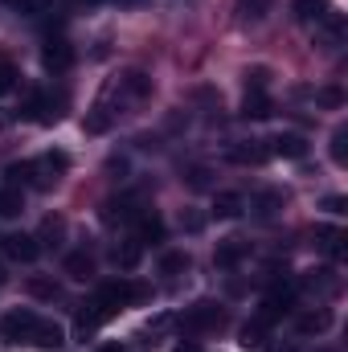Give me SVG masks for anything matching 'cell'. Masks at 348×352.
Instances as JSON below:
<instances>
[{"label": "cell", "instance_id": "obj_1", "mask_svg": "<svg viewBox=\"0 0 348 352\" xmlns=\"http://www.w3.org/2000/svg\"><path fill=\"white\" fill-rule=\"evenodd\" d=\"M37 320H41V316H33L29 307H12V311L0 320V340H4V344H29Z\"/></svg>", "mask_w": 348, "mask_h": 352}, {"label": "cell", "instance_id": "obj_2", "mask_svg": "<svg viewBox=\"0 0 348 352\" xmlns=\"http://www.w3.org/2000/svg\"><path fill=\"white\" fill-rule=\"evenodd\" d=\"M226 324V311L217 303H193L184 316H180V328L184 332H217Z\"/></svg>", "mask_w": 348, "mask_h": 352}, {"label": "cell", "instance_id": "obj_3", "mask_svg": "<svg viewBox=\"0 0 348 352\" xmlns=\"http://www.w3.org/2000/svg\"><path fill=\"white\" fill-rule=\"evenodd\" d=\"M0 246H4V254H8L12 263H33V258L41 254V242H37L33 234H8Z\"/></svg>", "mask_w": 348, "mask_h": 352}, {"label": "cell", "instance_id": "obj_4", "mask_svg": "<svg viewBox=\"0 0 348 352\" xmlns=\"http://www.w3.org/2000/svg\"><path fill=\"white\" fill-rule=\"evenodd\" d=\"M33 349L41 352H58L66 344V332H62V324H54V320H37V328H33V340H29Z\"/></svg>", "mask_w": 348, "mask_h": 352}, {"label": "cell", "instance_id": "obj_5", "mask_svg": "<svg viewBox=\"0 0 348 352\" xmlns=\"http://www.w3.org/2000/svg\"><path fill=\"white\" fill-rule=\"evenodd\" d=\"M291 303H295V291L291 287H274L266 299H262V324H270V320H279V316H287L291 311Z\"/></svg>", "mask_w": 348, "mask_h": 352}, {"label": "cell", "instance_id": "obj_6", "mask_svg": "<svg viewBox=\"0 0 348 352\" xmlns=\"http://www.w3.org/2000/svg\"><path fill=\"white\" fill-rule=\"evenodd\" d=\"M270 152H274V156H287V160H303V156H307V140H303L299 131H279V135L270 140Z\"/></svg>", "mask_w": 348, "mask_h": 352}, {"label": "cell", "instance_id": "obj_7", "mask_svg": "<svg viewBox=\"0 0 348 352\" xmlns=\"http://www.w3.org/2000/svg\"><path fill=\"white\" fill-rule=\"evenodd\" d=\"M234 164H262L266 156H270V148L262 144V140H238V144H230V152H226Z\"/></svg>", "mask_w": 348, "mask_h": 352}, {"label": "cell", "instance_id": "obj_8", "mask_svg": "<svg viewBox=\"0 0 348 352\" xmlns=\"http://www.w3.org/2000/svg\"><path fill=\"white\" fill-rule=\"evenodd\" d=\"M33 164H37V173H41V176H37V184H41V188H50L58 176L70 168V156H66V152H50V156H41V160H33Z\"/></svg>", "mask_w": 348, "mask_h": 352}, {"label": "cell", "instance_id": "obj_9", "mask_svg": "<svg viewBox=\"0 0 348 352\" xmlns=\"http://www.w3.org/2000/svg\"><path fill=\"white\" fill-rule=\"evenodd\" d=\"M246 254H250V242H246V238H226V242H217V250H213V263L230 270V266L242 263Z\"/></svg>", "mask_w": 348, "mask_h": 352}, {"label": "cell", "instance_id": "obj_10", "mask_svg": "<svg viewBox=\"0 0 348 352\" xmlns=\"http://www.w3.org/2000/svg\"><path fill=\"white\" fill-rule=\"evenodd\" d=\"M316 246H320L324 254L340 258V254H345V230H340V226H316Z\"/></svg>", "mask_w": 348, "mask_h": 352}, {"label": "cell", "instance_id": "obj_11", "mask_svg": "<svg viewBox=\"0 0 348 352\" xmlns=\"http://www.w3.org/2000/svg\"><path fill=\"white\" fill-rule=\"evenodd\" d=\"M299 287L316 295V291H336V287H340V278H336V270H332V266H324V270H307V274L299 278Z\"/></svg>", "mask_w": 348, "mask_h": 352}, {"label": "cell", "instance_id": "obj_12", "mask_svg": "<svg viewBox=\"0 0 348 352\" xmlns=\"http://www.w3.org/2000/svg\"><path fill=\"white\" fill-rule=\"evenodd\" d=\"M41 58H45V66H50V70H66L74 54H70V45H66L62 37H50V41H45V50H41Z\"/></svg>", "mask_w": 348, "mask_h": 352}, {"label": "cell", "instance_id": "obj_13", "mask_svg": "<svg viewBox=\"0 0 348 352\" xmlns=\"http://www.w3.org/2000/svg\"><path fill=\"white\" fill-rule=\"evenodd\" d=\"M242 192H217L213 197V217H221V221H234V217H242Z\"/></svg>", "mask_w": 348, "mask_h": 352}, {"label": "cell", "instance_id": "obj_14", "mask_svg": "<svg viewBox=\"0 0 348 352\" xmlns=\"http://www.w3.org/2000/svg\"><path fill=\"white\" fill-rule=\"evenodd\" d=\"M111 258H115V266H119V270H135V266H140V258H144V246H140L135 238H127V242H119V246L111 250Z\"/></svg>", "mask_w": 348, "mask_h": 352}, {"label": "cell", "instance_id": "obj_15", "mask_svg": "<svg viewBox=\"0 0 348 352\" xmlns=\"http://www.w3.org/2000/svg\"><path fill=\"white\" fill-rule=\"evenodd\" d=\"M270 111H274V102L262 90H246V98H242V115L246 119H270Z\"/></svg>", "mask_w": 348, "mask_h": 352}, {"label": "cell", "instance_id": "obj_16", "mask_svg": "<svg viewBox=\"0 0 348 352\" xmlns=\"http://www.w3.org/2000/svg\"><path fill=\"white\" fill-rule=\"evenodd\" d=\"M238 344H242L246 352L266 349V324H262V320H250V324H242V332H238Z\"/></svg>", "mask_w": 348, "mask_h": 352}, {"label": "cell", "instance_id": "obj_17", "mask_svg": "<svg viewBox=\"0 0 348 352\" xmlns=\"http://www.w3.org/2000/svg\"><path fill=\"white\" fill-rule=\"evenodd\" d=\"M295 328H299L303 336H320V332L332 328V316H328V311H303V316L295 320Z\"/></svg>", "mask_w": 348, "mask_h": 352}, {"label": "cell", "instance_id": "obj_18", "mask_svg": "<svg viewBox=\"0 0 348 352\" xmlns=\"http://www.w3.org/2000/svg\"><path fill=\"white\" fill-rule=\"evenodd\" d=\"M332 8H328V0H295V16L303 21V25H316V21H324Z\"/></svg>", "mask_w": 348, "mask_h": 352}, {"label": "cell", "instance_id": "obj_19", "mask_svg": "<svg viewBox=\"0 0 348 352\" xmlns=\"http://www.w3.org/2000/svg\"><path fill=\"white\" fill-rule=\"evenodd\" d=\"M66 274L78 278V283H87L90 274H94V258H90L87 250H74V254L66 258Z\"/></svg>", "mask_w": 348, "mask_h": 352}, {"label": "cell", "instance_id": "obj_20", "mask_svg": "<svg viewBox=\"0 0 348 352\" xmlns=\"http://www.w3.org/2000/svg\"><path fill=\"white\" fill-rule=\"evenodd\" d=\"M160 238H164V221H160L156 213H144V217H140V238H135V242L148 246V242H160Z\"/></svg>", "mask_w": 348, "mask_h": 352}, {"label": "cell", "instance_id": "obj_21", "mask_svg": "<svg viewBox=\"0 0 348 352\" xmlns=\"http://www.w3.org/2000/svg\"><path fill=\"white\" fill-rule=\"evenodd\" d=\"M340 33H345V25H340V16H336V12H328L324 21H316V37H320V41L336 45V41H340Z\"/></svg>", "mask_w": 348, "mask_h": 352}, {"label": "cell", "instance_id": "obj_22", "mask_svg": "<svg viewBox=\"0 0 348 352\" xmlns=\"http://www.w3.org/2000/svg\"><path fill=\"white\" fill-rule=\"evenodd\" d=\"M8 180H12V188H17V184H37V164H33V160L8 164Z\"/></svg>", "mask_w": 348, "mask_h": 352}, {"label": "cell", "instance_id": "obj_23", "mask_svg": "<svg viewBox=\"0 0 348 352\" xmlns=\"http://www.w3.org/2000/svg\"><path fill=\"white\" fill-rule=\"evenodd\" d=\"M184 270H188V254H184V250H168V254L160 258V274H168V278L184 274Z\"/></svg>", "mask_w": 348, "mask_h": 352}, {"label": "cell", "instance_id": "obj_24", "mask_svg": "<svg viewBox=\"0 0 348 352\" xmlns=\"http://www.w3.org/2000/svg\"><path fill=\"white\" fill-rule=\"evenodd\" d=\"M21 209H25L21 188H4V192H0V217H17Z\"/></svg>", "mask_w": 348, "mask_h": 352}, {"label": "cell", "instance_id": "obj_25", "mask_svg": "<svg viewBox=\"0 0 348 352\" xmlns=\"http://www.w3.org/2000/svg\"><path fill=\"white\" fill-rule=\"evenodd\" d=\"M254 205H259V217H274V213L283 209V192H279V188H270V192H262Z\"/></svg>", "mask_w": 348, "mask_h": 352}, {"label": "cell", "instance_id": "obj_26", "mask_svg": "<svg viewBox=\"0 0 348 352\" xmlns=\"http://www.w3.org/2000/svg\"><path fill=\"white\" fill-rule=\"evenodd\" d=\"M238 12H242L246 21H262V16L270 12V0H238Z\"/></svg>", "mask_w": 348, "mask_h": 352}, {"label": "cell", "instance_id": "obj_27", "mask_svg": "<svg viewBox=\"0 0 348 352\" xmlns=\"http://www.w3.org/2000/svg\"><path fill=\"white\" fill-rule=\"evenodd\" d=\"M303 94H312V98H316L320 107H340V102H345V94H340L336 87H324V90H303Z\"/></svg>", "mask_w": 348, "mask_h": 352}, {"label": "cell", "instance_id": "obj_28", "mask_svg": "<svg viewBox=\"0 0 348 352\" xmlns=\"http://www.w3.org/2000/svg\"><path fill=\"white\" fill-rule=\"evenodd\" d=\"M66 234V221L62 217H45V226H41V238H50V246H58V238Z\"/></svg>", "mask_w": 348, "mask_h": 352}, {"label": "cell", "instance_id": "obj_29", "mask_svg": "<svg viewBox=\"0 0 348 352\" xmlns=\"http://www.w3.org/2000/svg\"><path fill=\"white\" fill-rule=\"evenodd\" d=\"M332 160H336V164H348V131L345 127L332 135Z\"/></svg>", "mask_w": 348, "mask_h": 352}, {"label": "cell", "instance_id": "obj_30", "mask_svg": "<svg viewBox=\"0 0 348 352\" xmlns=\"http://www.w3.org/2000/svg\"><path fill=\"white\" fill-rule=\"evenodd\" d=\"M12 87H17V66L8 58H0V94H8Z\"/></svg>", "mask_w": 348, "mask_h": 352}, {"label": "cell", "instance_id": "obj_31", "mask_svg": "<svg viewBox=\"0 0 348 352\" xmlns=\"http://www.w3.org/2000/svg\"><path fill=\"white\" fill-rule=\"evenodd\" d=\"M29 291H33L37 299H58V287H54L50 278H29Z\"/></svg>", "mask_w": 348, "mask_h": 352}, {"label": "cell", "instance_id": "obj_32", "mask_svg": "<svg viewBox=\"0 0 348 352\" xmlns=\"http://www.w3.org/2000/svg\"><path fill=\"white\" fill-rule=\"evenodd\" d=\"M266 78H270V70H266V66L246 70V90H262V87H266Z\"/></svg>", "mask_w": 348, "mask_h": 352}, {"label": "cell", "instance_id": "obj_33", "mask_svg": "<svg viewBox=\"0 0 348 352\" xmlns=\"http://www.w3.org/2000/svg\"><path fill=\"white\" fill-rule=\"evenodd\" d=\"M188 184H193V188H209V168L193 164V168H188Z\"/></svg>", "mask_w": 348, "mask_h": 352}, {"label": "cell", "instance_id": "obj_34", "mask_svg": "<svg viewBox=\"0 0 348 352\" xmlns=\"http://www.w3.org/2000/svg\"><path fill=\"white\" fill-rule=\"evenodd\" d=\"M180 226H184V230H188V234H197V230H201V226H205V217H201V213H193V209H188V213H180Z\"/></svg>", "mask_w": 348, "mask_h": 352}, {"label": "cell", "instance_id": "obj_35", "mask_svg": "<svg viewBox=\"0 0 348 352\" xmlns=\"http://www.w3.org/2000/svg\"><path fill=\"white\" fill-rule=\"evenodd\" d=\"M324 209L340 217V213H345V209H348V201H345V197H340V192H332V197H324Z\"/></svg>", "mask_w": 348, "mask_h": 352}, {"label": "cell", "instance_id": "obj_36", "mask_svg": "<svg viewBox=\"0 0 348 352\" xmlns=\"http://www.w3.org/2000/svg\"><path fill=\"white\" fill-rule=\"evenodd\" d=\"M98 352H131L127 344H119V340H111V344H98Z\"/></svg>", "mask_w": 348, "mask_h": 352}, {"label": "cell", "instance_id": "obj_37", "mask_svg": "<svg viewBox=\"0 0 348 352\" xmlns=\"http://www.w3.org/2000/svg\"><path fill=\"white\" fill-rule=\"evenodd\" d=\"M259 352H295V344H274V349H259Z\"/></svg>", "mask_w": 348, "mask_h": 352}, {"label": "cell", "instance_id": "obj_38", "mask_svg": "<svg viewBox=\"0 0 348 352\" xmlns=\"http://www.w3.org/2000/svg\"><path fill=\"white\" fill-rule=\"evenodd\" d=\"M173 352H201L197 344H180V349H173Z\"/></svg>", "mask_w": 348, "mask_h": 352}, {"label": "cell", "instance_id": "obj_39", "mask_svg": "<svg viewBox=\"0 0 348 352\" xmlns=\"http://www.w3.org/2000/svg\"><path fill=\"white\" fill-rule=\"evenodd\" d=\"M0 278H4V274H0Z\"/></svg>", "mask_w": 348, "mask_h": 352}]
</instances>
